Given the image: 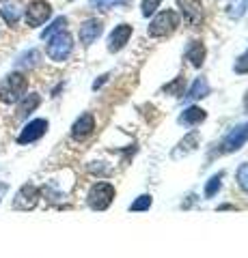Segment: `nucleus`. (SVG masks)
I'll return each instance as SVG.
<instances>
[{"mask_svg": "<svg viewBox=\"0 0 248 258\" xmlns=\"http://www.w3.org/2000/svg\"><path fill=\"white\" fill-rule=\"evenodd\" d=\"M26 78H24L22 74H9L5 78V82L0 84V101L3 103H15L22 99V95L26 93Z\"/></svg>", "mask_w": 248, "mask_h": 258, "instance_id": "nucleus-1", "label": "nucleus"}, {"mask_svg": "<svg viewBox=\"0 0 248 258\" xmlns=\"http://www.w3.org/2000/svg\"><path fill=\"white\" fill-rule=\"evenodd\" d=\"M71 50H74V39H71L69 32L61 30L54 37H50V43H47V56L57 62H63L69 58Z\"/></svg>", "mask_w": 248, "mask_h": 258, "instance_id": "nucleus-2", "label": "nucleus"}, {"mask_svg": "<svg viewBox=\"0 0 248 258\" xmlns=\"http://www.w3.org/2000/svg\"><path fill=\"white\" fill-rule=\"evenodd\" d=\"M179 26V15L175 11H162L160 15H156V20L149 24V37H166Z\"/></svg>", "mask_w": 248, "mask_h": 258, "instance_id": "nucleus-3", "label": "nucleus"}, {"mask_svg": "<svg viewBox=\"0 0 248 258\" xmlns=\"http://www.w3.org/2000/svg\"><path fill=\"white\" fill-rule=\"evenodd\" d=\"M115 198V185L110 183H95L89 191V207L95 211H104L108 209Z\"/></svg>", "mask_w": 248, "mask_h": 258, "instance_id": "nucleus-4", "label": "nucleus"}, {"mask_svg": "<svg viewBox=\"0 0 248 258\" xmlns=\"http://www.w3.org/2000/svg\"><path fill=\"white\" fill-rule=\"evenodd\" d=\"M246 142H248V123H239L225 136V140L220 142L218 153H235L242 149Z\"/></svg>", "mask_w": 248, "mask_h": 258, "instance_id": "nucleus-5", "label": "nucleus"}, {"mask_svg": "<svg viewBox=\"0 0 248 258\" xmlns=\"http://www.w3.org/2000/svg\"><path fill=\"white\" fill-rule=\"evenodd\" d=\"M52 15V7L45 3V0H35V3L28 5L26 9V24L28 26H41V24Z\"/></svg>", "mask_w": 248, "mask_h": 258, "instance_id": "nucleus-6", "label": "nucleus"}, {"mask_svg": "<svg viewBox=\"0 0 248 258\" xmlns=\"http://www.w3.org/2000/svg\"><path fill=\"white\" fill-rule=\"evenodd\" d=\"M179 9L183 13V20H186L190 26H199L203 20V5L201 0H177Z\"/></svg>", "mask_w": 248, "mask_h": 258, "instance_id": "nucleus-7", "label": "nucleus"}, {"mask_svg": "<svg viewBox=\"0 0 248 258\" xmlns=\"http://www.w3.org/2000/svg\"><path fill=\"white\" fill-rule=\"evenodd\" d=\"M47 132V120L45 118H35L22 129V134L18 136V142L20 144H28V142H35L39 140L41 136Z\"/></svg>", "mask_w": 248, "mask_h": 258, "instance_id": "nucleus-8", "label": "nucleus"}, {"mask_svg": "<svg viewBox=\"0 0 248 258\" xmlns=\"http://www.w3.org/2000/svg\"><path fill=\"white\" fill-rule=\"evenodd\" d=\"M37 203H39V189L35 185H24V187L15 194V200H13L15 209H24V211L35 209Z\"/></svg>", "mask_w": 248, "mask_h": 258, "instance_id": "nucleus-9", "label": "nucleus"}, {"mask_svg": "<svg viewBox=\"0 0 248 258\" xmlns=\"http://www.w3.org/2000/svg\"><path fill=\"white\" fill-rule=\"evenodd\" d=\"M130 37H132V26H127V24L117 26L113 32H110V37H108V52L123 50L125 43L130 41Z\"/></svg>", "mask_w": 248, "mask_h": 258, "instance_id": "nucleus-10", "label": "nucleus"}, {"mask_svg": "<svg viewBox=\"0 0 248 258\" xmlns=\"http://www.w3.org/2000/svg\"><path fill=\"white\" fill-rule=\"evenodd\" d=\"M93 129H95L93 114H82L74 123V127H71V136H74L76 140H84V138H89V136L93 134Z\"/></svg>", "mask_w": 248, "mask_h": 258, "instance_id": "nucleus-11", "label": "nucleus"}, {"mask_svg": "<svg viewBox=\"0 0 248 258\" xmlns=\"http://www.w3.org/2000/svg\"><path fill=\"white\" fill-rule=\"evenodd\" d=\"M102 30H104V24H102L100 20H89V22H84L82 26H80V43L91 45L95 39L102 35Z\"/></svg>", "mask_w": 248, "mask_h": 258, "instance_id": "nucleus-12", "label": "nucleus"}, {"mask_svg": "<svg viewBox=\"0 0 248 258\" xmlns=\"http://www.w3.org/2000/svg\"><path fill=\"white\" fill-rule=\"evenodd\" d=\"M196 147H199V134H196V132H192V134H188L183 140H179L177 149L173 151V157H175V159L186 157V155H190L192 151H196Z\"/></svg>", "mask_w": 248, "mask_h": 258, "instance_id": "nucleus-13", "label": "nucleus"}, {"mask_svg": "<svg viewBox=\"0 0 248 258\" xmlns=\"http://www.w3.org/2000/svg\"><path fill=\"white\" fill-rule=\"evenodd\" d=\"M205 116H207V112L203 110V108H196V106H190V108H186L179 114V123L181 125H199L201 120H205Z\"/></svg>", "mask_w": 248, "mask_h": 258, "instance_id": "nucleus-14", "label": "nucleus"}, {"mask_svg": "<svg viewBox=\"0 0 248 258\" xmlns=\"http://www.w3.org/2000/svg\"><path fill=\"white\" fill-rule=\"evenodd\" d=\"M39 103H41V97L39 95H26L24 99L20 101V106H18V118H26L30 112H35L39 108Z\"/></svg>", "mask_w": 248, "mask_h": 258, "instance_id": "nucleus-15", "label": "nucleus"}, {"mask_svg": "<svg viewBox=\"0 0 248 258\" xmlns=\"http://www.w3.org/2000/svg\"><path fill=\"white\" fill-rule=\"evenodd\" d=\"M207 95H210V84H207V80L205 78H196L194 82H192L186 97L190 101H194V99H203V97H207Z\"/></svg>", "mask_w": 248, "mask_h": 258, "instance_id": "nucleus-16", "label": "nucleus"}, {"mask_svg": "<svg viewBox=\"0 0 248 258\" xmlns=\"http://www.w3.org/2000/svg\"><path fill=\"white\" fill-rule=\"evenodd\" d=\"M186 58L190 60L192 67H201L203 60H205V45H203V43H199V41H194V43L188 47Z\"/></svg>", "mask_w": 248, "mask_h": 258, "instance_id": "nucleus-17", "label": "nucleus"}, {"mask_svg": "<svg viewBox=\"0 0 248 258\" xmlns=\"http://www.w3.org/2000/svg\"><path fill=\"white\" fill-rule=\"evenodd\" d=\"M39 60H41V52H39V50H28L26 54L20 56L18 67L20 69H33L35 64H39Z\"/></svg>", "mask_w": 248, "mask_h": 258, "instance_id": "nucleus-18", "label": "nucleus"}, {"mask_svg": "<svg viewBox=\"0 0 248 258\" xmlns=\"http://www.w3.org/2000/svg\"><path fill=\"white\" fill-rule=\"evenodd\" d=\"M222 179H225V172H218V174H214L210 181L205 183V198H214L216 194H218L220 189V185H222Z\"/></svg>", "mask_w": 248, "mask_h": 258, "instance_id": "nucleus-19", "label": "nucleus"}, {"mask_svg": "<svg viewBox=\"0 0 248 258\" xmlns=\"http://www.w3.org/2000/svg\"><path fill=\"white\" fill-rule=\"evenodd\" d=\"M0 15L5 18V22L9 24V26H15L20 20V9L15 5H3L0 7Z\"/></svg>", "mask_w": 248, "mask_h": 258, "instance_id": "nucleus-20", "label": "nucleus"}, {"mask_svg": "<svg viewBox=\"0 0 248 258\" xmlns=\"http://www.w3.org/2000/svg\"><path fill=\"white\" fill-rule=\"evenodd\" d=\"M154 205V198L149 196V194H142V196H138L134 200V203L130 205V211L138 213V211H149V207Z\"/></svg>", "mask_w": 248, "mask_h": 258, "instance_id": "nucleus-21", "label": "nucleus"}, {"mask_svg": "<svg viewBox=\"0 0 248 258\" xmlns=\"http://www.w3.org/2000/svg\"><path fill=\"white\" fill-rule=\"evenodd\" d=\"M65 26H67V20H65V18H57V20L50 24V26H47V28L41 32V39H50V37H54L57 32L65 30Z\"/></svg>", "mask_w": 248, "mask_h": 258, "instance_id": "nucleus-22", "label": "nucleus"}, {"mask_svg": "<svg viewBox=\"0 0 248 258\" xmlns=\"http://www.w3.org/2000/svg\"><path fill=\"white\" fill-rule=\"evenodd\" d=\"M183 86H186V80H183V76H179V78H175L171 84L164 86V93H169L173 97H181L183 95Z\"/></svg>", "mask_w": 248, "mask_h": 258, "instance_id": "nucleus-23", "label": "nucleus"}, {"mask_svg": "<svg viewBox=\"0 0 248 258\" xmlns=\"http://www.w3.org/2000/svg\"><path fill=\"white\" fill-rule=\"evenodd\" d=\"M235 181H237V185H239V189L248 194V161H244V164L237 168Z\"/></svg>", "mask_w": 248, "mask_h": 258, "instance_id": "nucleus-24", "label": "nucleus"}, {"mask_svg": "<svg viewBox=\"0 0 248 258\" xmlns=\"http://www.w3.org/2000/svg\"><path fill=\"white\" fill-rule=\"evenodd\" d=\"M246 11V0H233V3L229 5V15L231 18H242Z\"/></svg>", "mask_w": 248, "mask_h": 258, "instance_id": "nucleus-25", "label": "nucleus"}, {"mask_svg": "<svg viewBox=\"0 0 248 258\" xmlns=\"http://www.w3.org/2000/svg\"><path fill=\"white\" fill-rule=\"evenodd\" d=\"M125 3V0H91V7L93 9H102V11H108L110 7H117Z\"/></svg>", "mask_w": 248, "mask_h": 258, "instance_id": "nucleus-26", "label": "nucleus"}, {"mask_svg": "<svg viewBox=\"0 0 248 258\" xmlns=\"http://www.w3.org/2000/svg\"><path fill=\"white\" fill-rule=\"evenodd\" d=\"M160 3H162V0H142V15H145V18H149V15H154L156 13V9L160 7Z\"/></svg>", "mask_w": 248, "mask_h": 258, "instance_id": "nucleus-27", "label": "nucleus"}, {"mask_svg": "<svg viewBox=\"0 0 248 258\" xmlns=\"http://www.w3.org/2000/svg\"><path fill=\"white\" fill-rule=\"evenodd\" d=\"M235 74H248V50L235 60Z\"/></svg>", "mask_w": 248, "mask_h": 258, "instance_id": "nucleus-28", "label": "nucleus"}, {"mask_svg": "<svg viewBox=\"0 0 248 258\" xmlns=\"http://www.w3.org/2000/svg\"><path fill=\"white\" fill-rule=\"evenodd\" d=\"M108 74H104V76H100V80H95V82H93V88H95V91H97V88H102L104 84H106L108 82Z\"/></svg>", "mask_w": 248, "mask_h": 258, "instance_id": "nucleus-29", "label": "nucleus"}, {"mask_svg": "<svg viewBox=\"0 0 248 258\" xmlns=\"http://www.w3.org/2000/svg\"><path fill=\"white\" fill-rule=\"evenodd\" d=\"M188 200H186V203H181V209H190L192 205H194L196 203V196H194V194H190V196H186Z\"/></svg>", "mask_w": 248, "mask_h": 258, "instance_id": "nucleus-30", "label": "nucleus"}, {"mask_svg": "<svg viewBox=\"0 0 248 258\" xmlns=\"http://www.w3.org/2000/svg\"><path fill=\"white\" fill-rule=\"evenodd\" d=\"M218 209H220V211H231V209H235V207L233 205H220Z\"/></svg>", "mask_w": 248, "mask_h": 258, "instance_id": "nucleus-31", "label": "nucleus"}, {"mask_svg": "<svg viewBox=\"0 0 248 258\" xmlns=\"http://www.w3.org/2000/svg\"><path fill=\"white\" fill-rule=\"evenodd\" d=\"M244 108H246V112H248V95H246V99H244Z\"/></svg>", "mask_w": 248, "mask_h": 258, "instance_id": "nucleus-32", "label": "nucleus"}, {"mask_svg": "<svg viewBox=\"0 0 248 258\" xmlns=\"http://www.w3.org/2000/svg\"><path fill=\"white\" fill-rule=\"evenodd\" d=\"M0 3H5V0H0Z\"/></svg>", "mask_w": 248, "mask_h": 258, "instance_id": "nucleus-33", "label": "nucleus"}]
</instances>
